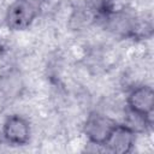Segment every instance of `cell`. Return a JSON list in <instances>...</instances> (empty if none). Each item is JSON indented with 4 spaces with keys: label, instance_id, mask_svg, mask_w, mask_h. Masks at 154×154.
<instances>
[{
    "label": "cell",
    "instance_id": "obj_1",
    "mask_svg": "<svg viewBox=\"0 0 154 154\" xmlns=\"http://www.w3.org/2000/svg\"><path fill=\"white\" fill-rule=\"evenodd\" d=\"M40 12V0H13L5 12V23L11 30L28 29Z\"/></svg>",
    "mask_w": 154,
    "mask_h": 154
},
{
    "label": "cell",
    "instance_id": "obj_2",
    "mask_svg": "<svg viewBox=\"0 0 154 154\" xmlns=\"http://www.w3.org/2000/svg\"><path fill=\"white\" fill-rule=\"evenodd\" d=\"M103 26L112 35L119 37L135 36L138 18L130 8L111 10L108 13L103 14Z\"/></svg>",
    "mask_w": 154,
    "mask_h": 154
},
{
    "label": "cell",
    "instance_id": "obj_3",
    "mask_svg": "<svg viewBox=\"0 0 154 154\" xmlns=\"http://www.w3.org/2000/svg\"><path fill=\"white\" fill-rule=\"evenodd\" d=\"M116 126V122L103 112H93L87 116L83 124V132L89 143L102 146Z\"/></svg>",
    "mask_w": 154,
    "mask_h": 154
},
{
    "label": "cell",
    "instance_id": "obj_4",
    "mask_svg": "<svg viewBox=\"0 0 154 154\" xmlns=\"http://www.w3.org/2000/svg\"><path fill=\"white\" fill-rule=\"evenodd\" d=\"M2 135L10 144L23 146L26 144L31 137V126L23 116L13 114L4 122Z\"/></svg>",
    "mask_w": 154,
    "mask_h": 154
},
{
    "label": "cell",
    "instance_id": "obj_5",
    "mask_svg": "<svg viewBox=\"0 0 154 154\" xmlns=\"http://www.w3.org/2000/svg\"><path fill=\"white\" fill-rule=\"evenodd\" d=\"M135 144H136V135L125 125L116 124L108 138L103 143V148L109 153L126 154L134 149Z\"/></svg>",
    "mask_w": 154,
    "mask_h": 154
},
{
    "label": "cell",
    "instance_id": "obj_6",
    "mask_svg": "<svg viewBox=\"0 0 154 154\" xmlns=\"http://www.w3.org/2000/svg\"><path fill=\"white\" fill-rule=\"evenodd\" d=\"M128 108L152 116L154 108V91L149 84H137L135 85L126 99Z\"/></svg>",
    "mask_w": 154,
    "mask_h": 154
},
{
    "label": "cell",
    "instance_id": "obj_7",
    "mask_svg": "<svg viewBox=\"0 0 154 154\" xmlns=\"http://www.w3.org/2000/svg\"><path fill=\"white\" fill-rule=\"evenodd\" d=\"M25 88L23 75L16 70L10 69L0 75V95L7 100L17 99L22 95Z\"/></svg>",
    "mask_w": 154,
    "mask_h": 154
},
{
    "label": "cell",
    "instance_id": "obj_8",
    "mask_svg": "<svg viewBox=\"0 0 154 154\" xmlns=\"http://www.w3.org/2000/svg\"><path fill=\"white\" fill-rule=\"evenodd\" d=\"M150 124H152L150 116L143 114V113H140V112H136L129 108L125 109L123 125L130 129L135 135L147 132V130L150 128Z\"/></svg>",
    "mask_w": 154,
    "mask_h": 154
},
{
    "label": "cell",
    "instance_id": "obj_9",
    "mask_svg": "<svg viewBox=\"0 0 154 154\" xmlns=\"http://www.w3.org/2000/svg\"><path fill=\"white\" fill-rule=\"evenodd\" d=\"M113 0H84V6L91 13L103 16L108 13L112 8Z\"/></svg>",
    "mask_w": 154,
    "mask_h": 154
},
{
    "label": "cell",
    "instance_id": "obj_10",
    "mask_svg": "<svg viewBox=\"0 0 154 154\" xmlns=\"http://www.w3.org/2000/svg\"><path fill=\"white\" fill-rule=\"evenodd\" d=\"M2 53H4V45H2V43H1V41H0V58H1Z\"/></svg>",
    "mask_w": 154,
    "mask_h": 154
}]
</instances>
